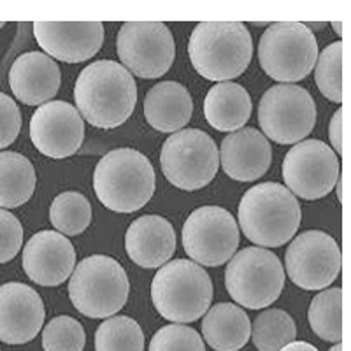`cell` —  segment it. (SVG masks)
Listing matches in <instances>:
<instances>
[{
	"label": "cell",
	"instance_id": "cell-1",
	"mask_svg": "<svg viewBox=\"0 0 351 351\" xmlns=\"http://www.w3.org/2000/svg\"><path fill=\"white\" fill-rule=\"evenodd\" d=\"M74 100L81 118L97 128L123 125L136 109L137 84L118 62L99 60L80 72Z\"/></svg>",
	"mask_w": 351,
	"mask_h": 351
},
{
	"label": "cell",
	"instance_id": "cell-2",
	"mask_svg": "<svg viewBox=\"0 0 351 351\" xmlns=\"http://www.w3.org/2000/svg\"><path fill=\"white\" fill-rule=\"evenodd\" d=\"M188 55L200 76L225 83L239 77L252 62V34L239 21H202L190 36Z\"/></svg>",
	"mask_w": 351,
	"mask_h": 351
},
{
	"label": "cell",
	"instance_id": "cell-3",
	"mask_svg": "<svg viewBox=\"0 0 351 351\" xmlns=\"http://www.w3.org/2000/svg\"><path fill=\"white\" fill-rule=\"evenodd\" d=\"M300 204L280 183H260L250 188L239 202V225L253 244L278 247L295 237L300 227Z\"/></svg>",
	"mask_w": 351,
	"mask_h": 351
},
{
	"label": "cell",
	"instance_id": "cell-4",
	"mask_svg": "<svg viewBox=\"0 0 351 351\" xmlns=\"http://www.w3.org/2000/svg\"><path fill=\"white\" fill-rule=\"evenodd\" d=\"M156 176L148 156L137 149L118 148L102 156L93 171V190L106 208L136 213L152 200Z\"/></svg>",
	"mask_w": 351,
	"mask_h": 351
},
{
	"label": "cell",
	"instance_id": "cell-5",
	"mask_svg": "<svg viewBox=\"0 0 351 351\" xmlns=\"http://www.w3.org/2000/svg\"><path fill=\"white\" fill-rule=\"evenodd\" d=\"M213 291L206 269L180 258L158 269L152 283V300L160 316L172 324H192L208 313Z\"/></svg>",
	"mask_w": 351,
	"mask_h": 351
},
{
	"label": "cell",
	"instance_id": "cell-6",
	"mask_svg": "<svg viewBox=\"0 0 351 351\" xmlns=\"http://www.w3.org/2000/svg\"><path fill=\"white\" fill-rule=\"evenodd\" d=\"M130 293L128 276L118 260L92 255L81 260L69 281V297L88 318H111L123 309Z\"/></svg>",
	"mask_w": 351,
	"mask_h": 351
},
{
	"label": "cell",
	"instance_id": "cell-7",
	"mask_svg": "<svg viewBox=\"0 0 351 351\" xmlns=\"http://www.w3.org/2000/svg\"><path fill=\"white\" fill-rule=\"evenodd\" d=\"M263 72L280 83H297L309 76L318 60V43L307 25L278 21L269 25L258 44Z\"/></svg>",
	"mask_w": 351,
	"mask_h": 351
},
{
	"label": "cell",
	"instance_id": "cell-8",
	"mask_svg": "<svg viewBox=\"0 0 351 351\" xmlns=\"http://www.w3.org/2000/svg\"><path fill=\"white\" fill-rule=\"evenodd\" d=\"M228 295L246 309H265L285 287L281 260L265 247H244L232 256L225 272Z\"/></svg>",
	"mask_w": 351,
	"mask_h": 351
},
{
	"label": "cell",
	"instance_id": "cell-9",
	"mask_svg": "<svg viewBox=\"0 0 351 351\" xmlns=\"http://www.w3.org/2000/svg\"><path fill=\"white\" fill-rule=\"evenodd\" d=\"M160 165L169 183L184 192H195L215 180L219 153L213 137L206 132L184 128L165 141Z\"/></svg>",
	"mask_w": 351,
	"mask_h": 351
},
{
	"label": "cell",
	"instance_id": "cell-10",
	"mask_svg": "<svg viewBox=\"0 0 351 351\" xmlns=\"http://www.w3.org/2000/svg\"><path fill=\"white\" fill-rule=\"evenodd\" d=\"M258 123L267 141L300 143L316 125L315 99L299 84H276L260 99Z\"/></svg>",
	"mask_w": 351,
	"mask_h": 351
},
{
	"label": "cell",
	"instance_id": "cell-11",
	"mask_svg": "<svg viewBox=\"0 0 351 351\" xmlns=\"http://www.w3.org/2000/svg\"><path fill=\"white\" fill-rule=\"evenodd\" d=\"M121 65L143 80L167 74L174 64L176 44L167 25L160 21H128L116 37Z\"/></svg>",
	"mask_w": 351,
	"mask_h": 351
},
{
	"label": "cell",
	"instance_id": "cell-12",
	"mask_svg": "<svg viewBox=\"0 0 351 351\" xmlns=\"http://www.w3.org/2000/svg\"><path fill=\"white\" fill-rule=\"evenodd\" d=\"M239 225L219 206H204L188 216L183 225V247L188 256L204 267H218L239 247Z\"/></svg>",
	"mask_w": 351,
	"mask_h": 351
},
{
	"label": "cell",
	"instance_id": "cell-13",
	"mask_svg": "<svg viewBox=\"0 0 351 351\" xmlns=\"http://www.w3.org/2000/svg\"><path fill=\"white\" fill-rule=\"evenodd\" d=\"M341 176L339 158L319 139L293 144L283 160V180L295 197L318 200L327 197Z\"/></svg>",
	"mask_w": 351,
	"mask_h": 351
},
{
	"label": "cell",
	"instance_id": "cell-14",
	"mask_svg": "<svg viewBox=\"0 0 351 351\" xmlns=\"http://www.w3.org/2000/svg\"><path fill=\"white\" fill-rule=\"evenodd\" d=\"M341 250L332 236L307 230L291 241L285 253V269L290 280L304 290H324L341 274Z\"/></svg>",
	"mask_w": 351,
	"mask_h": 351
},
{
	"label": "cell",
	"instance_id": "cell-15",
	"mask_svg": "<svg viewBox=\"0 0 351 351\" xmlns=\"http://www.w3.org/2000/svg\"><path fill=\"white\" fill-rule=\"evenodd\" d=\"M30 139L37 152L49 158H67L84 141V121L80 111L64 100L39 106L30 120Z\"/></svg>",
	"mask_w": 351,
	"mask_h": 351
},
{
	"label": "cell",
	"instance_id": "cell-16",
	"mask_svg": "<svg viewBox=\"0 0 351 351\" xmlns=\"http://www.w3.org/2000/svg\"><path fill=\"white\" fill-rule=\"evenodd\" d=\"M34 36L49 58L80 64L102 48L104 25L100 21H36Z\"/></svg>",
	"mask_w": 351,
	"mask_h": 351
},
{
	"label": "cell",
	"instance_id": "cell-17",
	"mask_svg": "<svg viewBox=\"0 0 351 351\" xmlns=\"http://www.w3.org/2000/svg\"><path fill=\"white\" fill-rule=\"evenodd\" d=\"M76 269V250L56 230L37 232L23 247L25 274L40 287H58Z\"/></svg>",
	"mask_w": 351,
	"mask_h": 351
},
{
	"label": "cell",
	"instance_id": "cell-18",
	"mask_svg": "<svg viewBox=\"0 0 351 351\" xmlns=\"http://www.w3.org/2000/svg\"><path fill=\"white\" fill-rule=\"evenodd\" d=\"M46 318L44 302L32 287L23 283L0 285V341L5 344L30 343Z\"/></svg>",
	"mask_w": 351,
	"mask_h": 351
},
{
	"label": "cell",
	"instance_id": "cell-19",
	"mask_svg": "<svg viewBox=\"0 0 351 351\" xmlns=\"http://www.w3.org/2000/svg\"><path fill=\"white\" fill-rule=\"evenodd\" d=\"M218 153L225 174L241 183L260 180L272 164L271 144L255 128H241L228 134Z\"/></svg>",
	"mask_w": 351,
	"mask_h": 351
},
{
	"label": "cell",
	"instance_id": "cell-20",
	"mask_svg": "<svg viewBox=\"0 0 351 351\" xmlns=\"http://www.w3.org/2000/svg\"><path fill=\"white\" fill-rule=\"evenodd\" d=\"M62 72L58 64L43 51L20 55L9 71V86L20 102L43 106L58 93Z\"/></svg>",
	"mask_w": 351,
	"mask_h": 351
},
{
	"label": "cell",
	"instance_id": "cell-21",
	"mask_svg": "<svg viewBox=\"0 0 351 351\" xmlns=\"http://www.w3.org/2000/svg\"><path fill=\"white\" fill-rule=\"evenodd\" d=\"M130 260L144 269L162 267L176 252V232L164 216L146 215L134 219L125 234Z\"/></svg>",
	"mask_w": 351,
	"mask_h": 351
},
{
	"label": "cell",
	"instance_id": "cell-22",
	"mask_svg": "<svg viewBox=\"0 0 351 351\" xmlns=\"http://www.w3.org/2000/svg\"><path fill=\"white\" fill-rule=\"evenodd\" d=\"M192 112V95L178 81L155 84L144 97V116L158 132H180L188 125Z\"/></svg>",
	"mask_w": 351,
	"mask_h": 351
},
{
	"label": "cell",
	"instance_id": "cell-23",
	"mask_svg": "<svg viewBox=\"0 0 351 351\" xmlns=\"http://www.w3.org/2000/svg\"><path fill=\"white\" fill-rule=\"evenodd\" d=\"M202 337L215 351H239L252 337V322L236 304L219 302L204 316Z\"/></svg>",
	"mask_w": 351,
	"mask_h": 351
},
{
	"label": "cell",
	"instance_id": "cell-24",
	"mask_svg": "<svg viewBox=\"0 0 351 351\" xmlns=\"http://www.w3.org/2000/svg\"><path fill=\"white\" fill-rule=\"evenodd\" d=\"M252 97L241 84L225 81L215 84L204 100V116L219 132H237L252 116Z\"/></svg>",
	"mask_w": 351,
	"mask_h": 351
},
{
	"label": "cell",
	"instance_id": "cell-25",
	"mask_svg": "<svg viewBox=\"0 0 351 351\" xmlns=\"http://www.w3.org/2000/svg\"><path fill=\"white\" fill-rule=\"evenodd\" d=\"M36 169L27 156L14 152L0 153V208L14 209L36 192Z\"/></svg>",
	"mask_w": 351,
	"mask_h": 351
},
{
	"label": "cell",
	"instance_id": "cell-26",
	"mask_svg": "<svg viewBox=\"0 0 351 351\" xmlns=\"http://www.w3.org/2000/svg\"><path fill=\"white\" fill-rule=\"evenodd\" d=\"M309 325L319 339L341 343L343 339V288L319 291L309 307Z\"/></svg>",
	"mask_w": 351,
	"mask_h": 351
},
{
	"label": "cell",
	"instance_id": "cell-27",
	"mask_svg": "<svg viewBox=\"0 0 351 351\" xmlns=\"http://www.w3.org/2000/svg\"><path fill=\"white\" fill-rule=\"evenodd\" d=\"M297 327L288 313L281 309H265L255 318L252 328L253 344L258 351H280L295 341Z\"/></svg>",
	"mask_w": 351,
	"mask_h": 351
},
{
	"label": "cell",
	"instance_id": "cell-28",
	"mask_svg": "<svg viewBox=\"0 0 351 351\" xmlns=\"http://www.w3.org/2000/svg\"><path fill=\"white\" fill-rule=\"evenodd\" d=\"M49 219L64 236H80L92 221V204L83 193L64 192L51 202Z\"/></svg>",
	"mask_w": 351,
	"mask_h": 351
},
{
	"label": "cell",
	"instance_id": "cell-29",
	"mask_svg": "<svg viewBox=\"0 0 351 351\" xmlns=\"http://www.w3.org/2000/svg\"><path fill=\"white\" fill-rule=\"evenodd\" d=\"M95 351H144V332L130 316H111L95 332Z\"/></svg>",
	"mask_w": 351,
	"mask_h": 351
},
{
	"label": "cell",
	"instance_id": "cell-30",
	"mask_svg": "<svg viewBox=\"0 0 351 351\" xmlns=\"http://www.w3.org/2000/svg\"><path fill=\"white\" fill-rule=\"evenodd\" d=\"M316 86L325 99L341 104L343 102V43H332L318 55L315 65Z\"/></svg>",
	"mask_w": 351,
	"mask_h": 351
},
{
	"label": "cell",
	"instance_id": "cell-31",
	"mask_svg": "<svg viewBox=\"0 0 351 351\" xmlns=\"http://www.w3.org/2000/svg\"><path fill=\"white\" fill-rule=\"evenodd\" d=\"M86 332L76 318L56 316L43 330L44 351H83Z\"/></svg>",
	"mask_w": 351,
	"mask_h": 351
},
{
	"label": "cell",
	"instance_id": "cell-32",
	"mask_svg": "<svg viewBox=\"0 0 351 351\" xmlns=\"http://www.w3.org/2000/svg\"><path fill=\"white\" fill-rule=\"evenodd\" d=\"M149 351H206V346L195 328L172 324L153 335Z\"/></svg>",
	"mask_w": 351,
	"mask_h": 351
},
{
	"label": "cell",
	"instance_id": "cell-33",
	"mask_svg": "<svg viewBox=\"0 0 351 351\" xmlns=\"http://www.w3.org/2000/svg\"><path fill=\"white\" fill-rule=\"evenodd\" d=\"M23 246V227L12 213L0 209V263L11 262Z\"/></svg>",
	"mask_w": 351,
	"mask_h": 351
},
{
	"label": "cell",
	"instance_id": "cell-34",
	"mask_svg": "<svg viewBox=\"0 0 351 351\" xmlns=\"http://www.w3.org/2000/svg\"><path fill=\"white\" fill-rule=\"evenodd\" d=\"M21 130V112L14 99L0 92V149L11 146Z\"/></svg>",
	"mask_w": 351,
	"mask_h": 351
},
{
	"label": "cell",
	"instance_id": "cell-35",
	"mask_svg": "<svg viewBox=\"0 0 351 351\" xmlns=\"http://www.w3.org/2000/svg\"><path fill=\"white\" fill-rule=\"evenodd\" d=\"M330 144L337 152V155L343 153V109H337L330 120Z\"/></svg>",
	"mask_w": 351,
	"mask_h": 351
},
{
	"label": "cell",
	"instance_id": "cell-36",
	"mask_svg": "<svg viewBox=\"0 0 351 351\" xmlns=\"http://www.w3.org/2000/svg\"><path fill=\"white\" fill-rule=\"evenodd\" d=\"M280 351H318V348L306 343V341H291V343H288L287 346L281 348Z\"/></svg>",
	"mask_w": 351,
	"mask_h": 351
},
{
	"label": "cell",
	"instance_id": "cell-37",
	"mask_svg": "<svg viewBox=\"0 0 351 351\" xmlns=\"http://www.w3.org/2000/svg\"><path fill=\"white\" fill-rule=\"evenodd\" d=\"M332 27H334V30L339 34V36H343V21H334V23H332Z\"/></svg>",
	"mask_w": 351,
	"mask_h": 351
},
{
	"label": "cell",
	"instance_id": "cell-38",
	"mask_svg": "<svg viewBox=\"0 0 351 351\" xmlns=\"http://www.w3.org/2000/svg\"><path fill=\"white\" fill-rule=\"evenodd\" d=\"M328 351H343V344L335 343V346H332Z\"/></svg>",
	"mask_w": 351,
	"mask_h": 351
},
{
	"label": "cell",
	"instance_id": "cell-39",
	"mask_svg": "<svg viewBox=\"0 0 351 351\" xmlns=\"http://www.w3.org/2000/svg\"><path fill=\"white\" fill-rule=\"evenodd\" d=\"M4 27H5L4 21H0V30H2V28H4Z\"/></svg>",
	"mask_w": 351,
	"mask_h": 351
}]
</instances>
